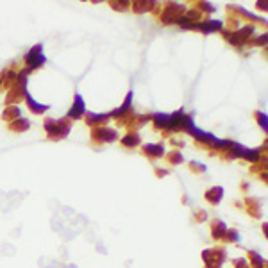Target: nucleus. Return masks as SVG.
Instances as JSON below:
<instances>
[{
    "label": "nucleus",
    "mask_w": 268,
    "mask_h": 268,
    "mask_svg": "<svg viewBox=\"0 0 268 268\" xmlns=\"http://www.w3.org/2000/svg\"><path fill=\"white\" fill-rule=\"evenodd\" d=\"M27 63H29V66L30 68H38V66H41L43 63H45V55L41 54V45H38V47H34L29 54H27Z\"/></svg>",
    "instance_id": "obj_1"
},
{
    "label": "nucleus",
    "mask_w": 268,
    "mask_h": 268,
    "mask_svg": "<svg viewBox=\"0 0 268 268\" xmlns=\"http://www.w3.org/2000/svg\"><path fill=\"white\" fill-rule=\"evenodd\" d=\"M82 113H84V102H82L80 95H77V97H75V104H73V107L70 109L68 116H70V118H79Z\"/></svg>",
    "instance_id": "obj_2"
},
{
    "label": "nucleus",
    "mask_w": 268,
    "mask_h": 268,
    "mask_svg": "<svg viewBox=\"0 0 268 268\" xmlns=\"http://www.w3.org/2000/svg\"><path fill=\"white\" fill-rule=\"evenodd\" d=\"M100 131H102V132H100V134H95V138L104 140V141H111V140H114V138H116L114 131H111V129H100Z\"/></svg>",
    "instance_id": "obj_3"
},
{
    "label": "nucleus",
    "mask_w": 268,
    "mask_h": 268,
    "mask_svg": "<svg viewBox=\"0 0 268 268\" xmlns=\"http://www.w3.org/2000/svg\"><path fill=\"white\" fill-rule=\"evenodd\" d=\"M27 102H29V107L34 109L36 113H41V111H47V109H48V106H38V104L34 102V98H32L29 93H27Z\"/></svg>",
    "instance_id": "obj_4"
},
{
    "label": "nucleus",
    "mask_w": 268,
    "mask_h": 268,
    "mask_svg": "<svg viewBox=\"0 0 268 268\" xmlns=\"http://www.w3.org/2000/svg\"><path fill=\"white\" fill-rule=\"evenodd\" d=\"M222 193H224V191H222V188H215L213 191H209V193H207V197H209V200H213V204H216V202L220 200Z\"/></svg>",
    "instance_id": "obj_5"
},
{
    "label": "nucleus",
    "mask_w": 268,
    "mask_h": 268,
    "mask_svg": "<svg viewBox=\"0 0 268 268\" xmlns=\"http://www.w3.org/2000/svg\"><path fill=\"white\" fill-rule=\"evenodd\" d=\"M145 152H148V154H154V156H161V154H163V147H161V145H157V147L145 145Z\"/></svg>",
    "instance_id": "obj_6"
},
{
    "label": "nucleus",
    "mask_w": 268,
    "mask_h": 268,
    "mask_svg": "<svg viewBox=\"0 0 268 268\" xmlns=\"http://www.w3.org/2000/svg\"><path fill=\"white\" fill-rule=\"evenodd\" d=\"M138 141H140V136H138V134H131V136L123 138V143H125L127 147H132V145L138 143Z\"/></svg>",
    "instance_id": "obj_7"
},
{
    "label": "nucleus",
    "mask_w": 268,
    "mask_h": 268,
    "mask_svg": "<svg viewBox=\"0 0 268 268\" xmlns=\"http://www.w3.org/2000/svg\"><path fill=\"white\" fill-rule=\"evenodd\" d=\"M107 118H109L107 114H89L88 122H91V123H97V122H102V120H107Z\"/></svg>",
    "instance_id": "obj_8"
},
{
    "label": "nucleus",
    "mask_w": 268,
    "mask_h": 268,
    "mask_svg": "<svg viewBox=\"0 0 268 268\" xmlns=\"http://www.w3.org/2000/svg\"><path fill=\"white\" fill-rule=\"evenodd\" d=\"M13 127L18 129V131H20V129H27V127H29V122H27V120H20V122H16Z\"/></svg>",
    "instance_id": "obj_9"
},
{
    "label": "nucleus",
    "mask_w": 268,
    "mask_h": 268,
    "mask_svg": "<svg viewBox=\"0 0 268 268\" xmlns=\"http://www.w3.org/2000/svg\"><path fill=\"white\" fill-rule=\"evenodd\" d=\"M258 116H259V123H263V129H267L268 127L267 125V114H261V113H259Z\"/></svg>",
    "instance_id": "obj_10"
},
{
    "label": "nucleus",
    "mask_w": 268,
    "mask_h": 268,
    "mask_svg": "<svg viewBox=\"0 0 268 268\" xmlns=\"http://www.w3.org/2000/svg\"><path fill=\"white\" fill-rule=\"evenodd\" d=\"M181 154H172V163H181Z\"/></svg>",
    "instance_id": "obj_11"
}]
</instances>
